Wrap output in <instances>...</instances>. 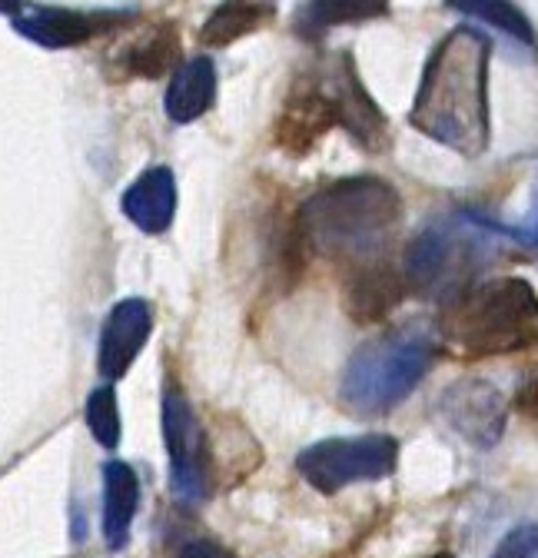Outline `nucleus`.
I'll list each match as a JSON object with an SVG mask.
<instances>
[{
    "mask_svg": "<svg viewBox=\"0 0 538 558\" xmlns=\"http://www.w3.org/2000/svg\"><path fill=\"white\" fill-rule=\"evenodd\" d=\"M452 8L458 14H473V17L505 31L509 37H515L525 47H535V31H531L528 17L518 8H512V4H502V0H455Z\"/></svg>",
    "mask_w": 538,
    "mask_h": 558,
    "instance_id": "18",
    "label": "nucleus"
},
{
    "mask_svg": "<svg viewBox=\"0 0 538 558\" xmlns=\"http://www.w3.org/2000/svg\"><path fill=\"white\" fill-rule=\"evenodd\" d=\"M406 290H409L406 276L395 272L389 263H366L353 269L343 303L356 323H379L386 313H392L402 303Z\"/></svg>",
    "mask_w": 538,
    "mask_h": 558,
    "instance_id": "11",
    "label": "nucleus"
},
{
    "mask_svg": "<svg viewBox=\"0 0 538 558\" xmlns=\"http://www.w3.org/2000/svg\"><path fill=\"white\" fill-rule=\"evenodd\" d=\"M180 558H233V551L217 545V542H210V538H196V542H189L180 551Z\"/></svg>",
    "mask_w": 538,
    "mask_h": 558,
    "instance_id": "22",
    "label": "nucleus"
},
{
    "mask_svg": "<svg viewBox=\"0 0 538 558\" xmlns=\"http://www.w3.org/2000/svg\"><path fill=\"white\" fill-rule=\"evenodd\" d=\"M269 17H277L273 4H223L213 11V17L204 27V44L227 47L253 31H259Z\"/></svg>",
    "mask_w": 538,
    "mask_h": 558,
    "instance_id": "17",
    "label": "nucleus"
},
{
    "mask_svg": "<svg viewBox=\"0 0 538 558\" xmlns=\"http://www.w3.org/2000/svg\"><path fill=\"white\" fill-rule=\"evenodd\" d=\"M173 199H176V190H173L170 170H154V173H147L137 186L130 190L126 214L137 220L144 230L160 233L173 220Z\"/></svg>",
    "mask_w": 538,
    "mask_h": 558,
    "instance_id": "14",
    "label": "nucleus"
},
{
    "mask_svg": "<svg viewBox=\"0 0 538 558\" xmlns=\"http://www.w3.org/2000/svg\"><path fill=\"white\" fill-rule=\"evenodd\" d=\"M436 412L462 442L476 449H496L509 423L505 396L496 389V383L479 379V376L455 379L439 396Z\"/></svg>",
    "mask_w": 538,
    "mask_h": 558,
    "instance_id": "7",
    "label": "nucleus"
},
{
    "mask_svg": "<svg viewBox=\"0 0 538 558\" xmlns=\"http://www.w3.org/2000/svg\"><path fill=\"white\" fill-rule=\"evenodd\" d=\"M399 465V442L392 436L322 439L299 452V475L322 496H335L353 482L389 478Z\"/></svg>",
    "mask_w": 538,
    "mask_h": 558,
    "instance_id": "6",
    "label": "nucleus"
},
{
    "mask_svg": "<svg viewBox=\"0 0 538 558\" xmlns=\"http://www.w3.org/2000/svg\"><path fill=\"white\" fill-rule=\"evenodd\" d=\"M436 326L462 353H512L538 342V293L518 276L479 279L442 306Z\"/></svg>",
    "mask_w": 538,
    "mask_h": 558,
    "instance_id": "4",
    "label": "nucleus"
},
{
    "mask_svg": "<svg viewBox=\"0 0 538 558\" xmlns=\"http://www.w3.org/2000/svg\"><path fill=\"white\" fill-rule=\"evenodd\" d=\"M489 60L492 44L473 27L449 31L426 70L409 110V123L436 144L479 157L489 147Z\"/></svg>",
    "mask_w": 538,
    "mask_h": 558,
    "instance_id": "1",
    "label": "nucleus"
},
{
    "mask_svg": "<svg viewBox=\"0 0 538 558\" xmlns=\"http://www.w3.org/2000/svg\"><path fill=\"white\" fill-rule=\"evenodd\" d=\"M137 506V482L123 465H110V506H107V532L110 542L120 545L126 538V522Z\"/></svg>",
    "mask_w": 538,
    "mask_h": 558,
    "instance_id": "19",
    "label": "nucleus"
},
{
    "mask_svg": "<svg viewBox=\"0 0 538 558\" xmlns=\"http://www.w3.org/2000/svg\"><path fill=\"white\" fill-rule=\"evenodd\" d=\"M147 329H150V313L144 303H126L117 310V316L110 323V339H107V369L110 373L126 369L133 353L144 345Z\"/></svg>",
    "mask_w": 538,
    "mask_h": 558,
    "instance_id": "15",
    "label": "nucleus"
},
{
    "mask_svg": "<svg viewBox=\"0 0 538 558\" xmlns=\"http://www.w3.org/2000/svg\"><path fill=\"white\" fill-rule=\"evenodd\" d=\"M217 94V74H213V63L207 57H199L193 63H186L183 70H176V77L170 84L167 94V113L176 123L196 120L199 113H207Z\"/></svg>",
    "mask_w": 538,
    "mask_h": 558,
    "instance_id": "13",
    "label": "nucleus"
},
{
    "mask_svg": "<svg viewBox=\"0 0 538 558\" xmlns=\"http://www.w3.org/2000/svg\"><path fill=\"white\" fill-rule=\"evenodd\" d=\"M180 57V37L173 24H154L140 37L117 47L110 66L117 77H160Z\"/></svg>",
    "mask_w": 538,
    "mask_h": 558,
    "instance_id": "12",
    "label": "nucleus"
},
{
    "mask_svg": "<svg viewBox=\"0 0 538 558\" xmlns=\"http://www.w3.org/2000/svg\"><path fill=\"white\" fill-rule=\"evenodd\" d=\"M399 220L402 199L386 180L343 177L303 203L296 236L319 256L366 266L392 240Z\"/></svg>",
    "mask_w": 538,
    "mask_h": 558,
    "instance_id": "2",
    "label": "nucleus"
},
{
    "mask_svg": "<svg viewBox=\"0 0 538 558\" xmlns=\"http://www.w3.org/2000/svg\"><path fill=\"white\" fill-rule=\"evenodd\" d=\"M386 14H389V4H382V0H329V4L299 8V31L322 34L329 27L376 21V17H386Z\"/></svg>",
    "mask_w": 538,
    "mask_h": 558,
    "instance_id": "16",
    "label": "nucleus"
},
{
    "mask_svg": "<svg viewBox=\"0 0 538 558\" xmlns=\"http://www.w3.org/2000/svg\"><path fill=\"white\" fill-rule=\"evenodd\" d=\"M492 558H538V522H522L509 529Z\"/></svg>",
    "mask_w": 538,
    "mask_h": 558,
    "instance_id": "20",
    "label": "nucleus"
},
{
    "mask_svg": "<svg viewBox=\"0 0 538 558\" xmlns=\"http://www.w3.org/2000/svg\"><path fill=\"white\" fill-rule=\"evenodd\" d=\"M332 126H340V123H335V110H332L329 97L322 94L316 77H306L290 94L280 120H277V144L286 154L299 157V154H309L322 140V133Z\"/></svg>",
    "mask_w": 538,
    "mask_h": 558,
    "instance_id": "10",
    "label": "nucleus"
},
{
    "mask_svg": "<svg viewBox=\"0 0 538 558\" xmlns=\"http://www.w3.org/2000/svg\"><path fill=\"white\" fill-rule=\"evenodd\" d=\"M492 256L496 243L486 217L449 214L416 233V240L406 250L402 276H406L409 290L445 306L458 293L479 283V276L492 263Z\"/></svg>",
    "mask_w": 538,
    "mask_h": 558,
    "instance_id": "5",
    "label": "nucleus"
},
{
    "mask_svg": "<svg viewBox=\"0 0 538 558\" xmlns=\"http://www.w3.org/2000/svg\"><path fill=\"white\" fill-rule=\"evenodd\" d=\"M316 81L335 110V123L346 126L350 136L359 140L366 150H382L386 133H389V120L376 107L369 90L363 87L356 66H353V57L340 53L332 63H326V70H319Z\"/></svg>",
    "mask_w": 538,
    "mask_h": 558,
    "instance_id": "8",
    "label": "nucleus"
},
{
    "mask_svg": "<svg viewBox=\"0 0 538 558\" xmlns=\"http://www.w3.org/2000/svg\"><path fill=\"white\" fill-rule=\"evenodd\" d=\"M167 449L173 456L176 488L189 499H199L207 493V475H210L207 442L193 409L180 396H167Z\"/></svg>",
    "mask_w": 538,
    "mask_h": 558,
    "instance_id": "9",
    "label": "nucleus"
},
{
    "mask_svg": "<svg viewBox=\"0 0 538 558\" xmlns=\"http://www.w3.org/2000/svg\"><path fill=\"white\" fill-rule=\"evenodd\" d=\"M486 223H489L492 233H505V236H515V240H522V243H528V246H538V183H535V203H531L528 217H525V223H522L518 230L499 227V223H492V220H486Z\"/></svg>",
    "mask_w": 538,
    "mask_h": 558,
    "instance_id": "21",
    "label": "nucleus"
},
{
    "mask_svg": "<svg viewBox=\"0 0 538 558\" xmlns=\"http://www.w3.org/2000/svg\"><path fill=\"white\" fill-rule=\"evenodd\" d=\"M432 558H452V555H445V551H439V555H432Z\"/></svg>",
    "mask_w": 538,
    "mask_h": 558,
    "instance_id": "23",
    "label": "nucleus"
},
{
    "mask_svg": "<svg viewBox=\"0 0 538 558\" xmlns=\"http://www.w3.org/2000/svg\"><path fill=\"white\" fill-rule=\"evenodd\" d=\"M439 326L429 319H409L366 339L350 356L340 399L359 415H379L395 409L432 369L439 353Z\"/></svg>",
    "mask_w": 538,
    "mask_h": 558,
    "instance_id": "3",
    "label": "nucleus"
}]
</instances>
